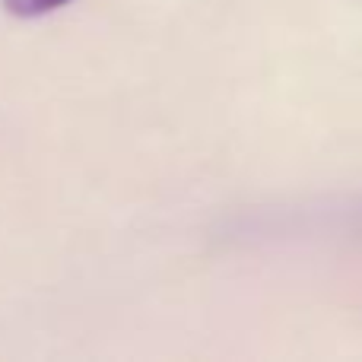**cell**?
<instances>
[{
	"label": "cell",
	"mask_w": 362,
	"mask_h": 362,
	"mask_svg": "<svg viewBox=\"0 0 362 362\" xmlns=\"http://www.w3.org/2000/svg\"><path fill=\"white\" fill-rule=\"evenodd\" d=\"M70 0H4L6 13L13 16H23V19H35V16H48V13L61 10L67 6Z\"/></svg>",
	"instance_id": "cell-1"
}]
</instances>
